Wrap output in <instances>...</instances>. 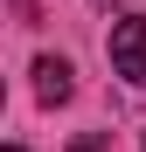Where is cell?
<instances>
[{"instance_id": "obj_2", "label": "cell", "mask_w": 146, "mask_h": 152, "mask_svg": "<svg viewBox=\"0 0 146 152\" xmlns=\"http://www.w3.org/2000/svg\"><path fill=\"white\" fill-rule=\"evenodd\" d=\"M70 90H77V83H70V62H63V56H42V62H35V97L56 111V104H70Z\"/></svg>"}, {"instance_id": "obj_4", "label": "cell", "mask_w": 146, "mask_h": 152, "mask_svg": "<svg viewBox=\"0 0 146 152\" xmlns=\"http://www.w3.org/2000/svg\"><path fill=\"white\" fill-rule=\"evenodd\" d=\"M7 152H28V145H7Z\"/></svg>"}, {"instance_id": "obj_3", "label": "cell", "mask_w": 146, "mask_h": 152, "mask_svg": "<svg viewBox=\"0 0 146 152\" xmlns=\"http://www.w3.org/2000/svg\"><path fill=\"white\" fill-rule=\"evenodd\" d=\"M70 152H111V132H84V138L70 145Z\"/></svg>"}, {"instance_id": "obj_5", "label": "cell", "mask_w": 146, "mask_h": 152, "mask_svg": "<svg viewBox=\"0 0 146 152\" xmlns=\"http://www.w3.org/2000/svg\"><path fill=\"white\" fill-rule=\"evenodd\" d=\"M104 7H111V0H104Z\"/></svg>"}, {"instance_id": "obj_1", "label": "cell", "mask_w": 146, "mask_h": 152, "mask_svg": "<svg viewBox=\"0 0 146 152\" xmlns=\"http://www.w3.org/2000/svg\"><path fill=\"white\" fill-rule=\"evenodd\" d=\"M104 56L125 83H146V14H118L111 35H104Z\"/></svg>"}]
</instances>
